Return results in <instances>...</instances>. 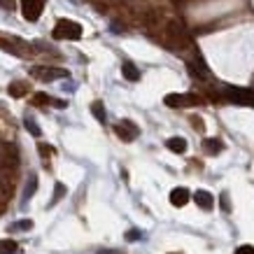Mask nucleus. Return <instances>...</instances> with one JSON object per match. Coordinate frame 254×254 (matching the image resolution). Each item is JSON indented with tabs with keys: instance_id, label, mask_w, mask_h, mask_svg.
<instances>
[{
	"instance_id": "1",
	"label": "nucleus",
	"mask_w": 254,
	"mask_h": 254,
	"mask_svg": "<svg viewBox=\"0 0 254 254\" xmlns=\"http://www.w3.org/2000/svg\"><path fill=\"white\" fill-rule=\"evenodd\" d=\"M52 35L54 40H79L82 37V26L77 21H70V19H59Z\"/></svg>"
},
{
	"instance_id": "2",
	"label": "nucleus",
	"mask_w": 254,
	"mask_h": 254,
	"mask_svg": "<svg viewBox=\"0 0 254 254\" xmlns=\"http://www.w3.org/2000/svg\"><path fill=\"white\" fill-rule=\"evenodd\" d=\"M226 100L231 103H236V105H254V94L252 91H247V89H238V87H224L222 91Z\"/></svg>"
},
{
	"instance_id": "3",
	"label": "nucleus",
	"mask_w": 254,
	"mask_h": 254,
	"mask_svg": "<svg viewBox=\"0 0 254 254\" xmlns=\"http://www.w3.org/2000/svg\"><path fill=\"white\" fill-rule=\"evenodd\" d=\"M163 100H166L168 107H189L201 103V98L193 96V94H168Z\"/></svg>"
},
{
	"instance_id": "4",
	"label": "nucleus",
	"mask_w": 254,
	"mask_h": 254,
	"mask_svg": "<svg viewBox=\"0 0 254 254\" xmlns=\"http://www.w3.org/2000/svg\"><path fill=\"white\" fill-rule=\"evenodd\" d=\"M44 2L47 0H21V12H24L26 21H37L40 19V14H42V9H44Z\"/></svg>"
},
{
	"instance_id": "5",
	"label": "nucleus",
	"mask_w": 254,
	"mask_h": 254,
	"mask_svg": "<svg viewBox=\"0 0 254 254\" xmlns=\"http://www.w3.org/2000/svg\"><path fill=\"white\" fill-rule=\"evenodd\" d=\"M114 133H117V135H119L124 142H133L135 138H138L140 128H138V126L131 122V119H124L122 124H117V126H114Z\"/></svg>"
},
{
	"instance_id": "6",
	"label": "nucleus",
	"mask_w": 254,
	"mask_h": 254,
	"mask_svg": "<svg viewBox=\"0 0 254 254\" xmlns=\"http://www.w3.org/2000/svg\"><path fill=\"white\" fill-rule=\"evenodd\" d=\"M33 75L44 82H52V79H61V77H70V72L63 70V68H33Z\"/></svg>"
},
{
	"instance_id": "7",
	"label": "nucleus",
	"mask_w": 254,
	"mask_h": 254,
	"mask_svg": "<svg viewBox=\"0 0 254 254\" xmlns=\"http://www.w3.org/2000/svg\"><path fill=\"white\" fill-rule=\"evenodd\" d=\"M19 161V152L14 145H2L0 147V163L2 166H17Z\"/></svg>"
},
{
	"instance_id": "8",
	"label": "nucleus",
	"mask_w": 254,
	"mask_h": 254,
	"mask_svg": "<svg viewBox=\"0 0 254 254\" xmlns=\"http://www.w3.org/2000/svg\"><path fill=\"white\" fill-rule=\"evenodd\" d=\"M189 198H191V193H189V189H184V187H177V189H173V191H170V203H173L175 208L187 205V203H189Z\"/></svg>"
},
{
	"instance_id": "9",
	"label": "nucleus",
	"mask_w": 254,
	"mask_h": 254,
	"mask_svg": "<svg viewBox=\"0 0 254 254\" xmlns=\"http://www.w3.org/2000/svg\"><path fill=\"white\" fill-rule=\"evenodd\" d=\"M193 201H196V205L201 208V210H212V205H215V198H212L208 191H196L193 193Z\"/></svg>"
},
{
	"instance_id": "10",
	"label": "nucleus",
	"mask_w": 254,
	"mask_h": 254,
	"mask_svg": "<svg viewBox=\"0 0 254 254\" xmlns=\"http://www.w3.org/2000/svg\"><path fill=\"white\" fill-rule=\"evenodd\" d=\"M122 75L128 79V82H138V79H140V70H138V68H135L131 61H126L122 65Z\"/></svg>"
},
{
	"instance_id": "11",
	"label": "nucleus",
	"mask_w": 254,
	"mask_h": 254,
	"mask_svg": "<svg viewBox=\"0 0 254 254\" xmlns=\"http://www.w3.org/2000/svg\"><path fill=\"white\" fill-rule=\"evenodd\" d=\"M166 147L175 154H184L187 152V140L184 138H170V140H166Z\"/></svg>"
},
{
	"instance_id": "12",
	"label": "nucleus",
	"mask_w": 254,
	"mask_h": 254,
	"mask_svg": "<svg viewBox=\"0 0 254 254\" xmlns=\"http://www.w3.org/2000/svg\"><path fill=\"white\" fill-rule=\"evenodd\" d=\"M203 149H205L208 154H219V152L224 149V145H222V140H215V138H208V140H203Z\"/></svg>"
},
{
	"instance_id": "13",
	"label": "nucleus",
	"mask_w": 254,
	"mask_h": 254,
	"mask_svg": "<svg viewBox=\"0 0 254 254\" xmlns=\"http://www.w3.org/2000/svg\"><path fill=\"white\" fill-rule=\"evenodd\" d=\"M35 189H37V177L31 175L28 177V182H26V189H24V201H31L33 193H35Z\"/></svg>"
},
{
	"instance_id": "14",
	"label": "nucleus",
	"mask_w": 254,
	"mask_h": 254,
	"mask_svg": "<svg viewBox=\"0 0 254 254\" xmlns=\"http://www.w3.org/2000/svg\"><path fill=\"white\" fill-rule=\"evenodd\" d=\"M19 245L14 240H0V254H17Z\"/></svg>"
},
{
	"instance_id": "15",
	"label": "nucleus",
	"mask_w": 254,
	"mask_h": 254,
	"mask_svg": "<svg viewBox=\"0 0 254 254\" xmlns=\"http://www.w3.org/2000/svg\"><path fill=\"white\" fill-rule=\"evenodd\" d=\"M26 91H28L26 84H21V82H12V84H9V96L21 98L24 94H26Z\"/></svg>"
},
{
	"instance_id": "16",
	"label": "nucleus",
	"mask_w": 254,
	"mask_h": 254,
	"mask_svg": "<svg viewBox=\"0 0 254 254\" xmlns=\"http://www.w3.org/2000/svg\"><path fill=\"white\" fill-rule=\"evenodd\" d=\"M91 112H94V117H96L98 122H105V119H107L105 107H103V103H100V100H96V103L91 105Z\"/></svg>"
},
{
	"instance_id": "17",
	"label": "nucleus",
	"mask_w": 254,
	"mask_h": 254,
	"mask_svg": "<svg viewBox=\"0 0 254 254\" xmlns=\"http://www.w3.org/2000/svg\"><path fill=\"white\" fill-rule=\"evenodd\" d=\"M24 124H26V128H28V133H31V135H35V138H40V135H42L40 126H37V124L33 122L31 117H26V119H24Z\"/></svg>"
},
{
	"instance_id": "18",
	"label": "nucleus",
	"mask_w": 254,
	"mask_h": 254,
	"mask_svg": "<svg viewBox=\"0 0 254 254\" xmlns=\"http://www.w3.org/2000/svg\"><path fill=\"white\" fill-rule=\"evenodd\" d=\"M31 228H33V222H31V219H24V222L12 224V231H31Z\"/></svg>"
},
{
	"instance_id": "19",
	"label": "nucleus",
	"mask_w": 254,
	"mask_h": 254,
	"mask_svg": "<svg viewBox=\"0 0 254 254\" xmlns=\"http://www.w3.org/2000/svg\"><path fill=\"white\" fill-rule=\"evenodd\" d=\"M63 196H65V187H63V184L59 182V184H56V187H54V198H52V205H54V203H56V201H61Z\"/></svg>"
},
{
	"instance_id": "20",
	"label": "nucleus",
	"mask_w": 254,
	"mask_h": 254,
	"mask_svg": "<svg viewBox=\"0 0 254 254\" xmlns=\"http://www.w3.org/2000/svg\"><path fill=\"white\" fill-rule=\"evenodd\" d=\"M33 103H35V105H47V103H52V98L47 96V94H35Z\"/></svg>"
},
{
	"instance_id": "21",
	"label": "nucleus",
	"mask_w": 254,
	"mask_h": 254,
	"mask_svg": "<svg viewBox=\"0 0 254 254\" xmlns=\"http://www.w3.org/2000/svg\"><path fill=\"white\" fill-rule=\"evenodd\" d=\"M0 49H5V52H9V54H21V52L17 49V47H14V44L5 42V40H0Z\"/></svg>"
},
{
	"instance_id": "22",
	"label": "nucleus",
	"mask_w": 254,
	"mask_h": 254,
	"mask_svg": "<svg viewBox=\"0 0 254 254\" xmlns=\"http://www.w3.org/2000/svg\"><path fill=\"white\" fill-rule=\"evenodd\" d=\"M140 238H142V233L138 231V228H131V231L126 233V240H131V243L133 240H140Z\"/></svg>"
},
{
	"instance_id": "23",
	"label": "nucleus",
	"mask_w": 254,
	"mask_h": 254,
	"mask_svg": "<svg viewBox=\"0 0 254 254\" xmlns=\"http://www.w3.org/2000/svg\"><path fill=\"white\" fill-rule=\"evenodd\" d=\"M0 7H5V9L12 12V9L17 7V2H14V0H0Z\"/></svg>"
},
{
	"instance_id": "24",
	"label": "nucleus",
	"mask_w": 254,
	"mask_h": 254,
	"mask_svg": "<svg viewBox=\"0 0 254 254\" xmlns=\"http://www.w3.org/2000/svg\"><path fill=\"white\" fill-rule=\"evenodd\" d=\"M236 254H254V247L252 245H243V247H238Z\"/></svg>"
},
{
	"instance_id": "25",
	"label": "nucleus",
	"mask_w": 254,
	"mask_h": 254,
	"mask_svg": "<svg viewBox=\"0 0 254 254\" xmlns=\"http://www.w3.org/2000/svg\"><path fill=\"white\" fill-rule=\"evenodd\" d=\"M222 210L228 212L231 208H228V193H222Z\"/></svg>"
},
{
	"instance_id": "26",
	"label": "nucleus",
	"mask_w": 254,
	"mask_h": 254,
	"mask_svg": "<svg viewBox=\"0 0 254 254\" xmlns=\"http://www.w3.org/2000/svg\"><path fill=\"white\" fill-rule=\"evenodd\" d=\"M40 152H42V154H52L54 149L49 147V145H40Z\"/></svg>"
},
{
	"instance_id": "27",
	"label": "nucleus",
	"mask_w": 254,
	"mask_h": 254,
	"mask_svg": "<svg viewBox=\"0 0 254 254\" xmlns=\"http://www.w3.org/2000/svg\"><path fill=\"white\" fill-rule=\"evenodd\" d=\"M98 254H119V252H112V250H100Z\"/></svg>"
}]
</instances>
